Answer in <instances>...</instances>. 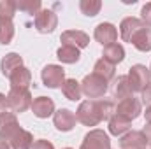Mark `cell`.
Segmentation results:
<instances>
[{
    "label": "cell",
    "instance_id": "1",
    "mask_svg": "<svg viewBox=\"0 0 151 149\" xmlns=\"http://www.w3.org/2000/svg\"><path fill=\"white\" fill-rule=\"evenodd\" d=\"M114 114V104L111 100H84L76 111V119L84 126H97L99 123L109 119Z\"/></svg>",
    "mask_w": 151,
    "mask_h": 149
},
{
    "label": "cell",
    "instance_id": "2",
    "mask_svg": "<svg viewBox=\"0 0 151 149\" xmlns=\"http://www.w3.org/2000/svg\"><path fill=\"white\" fill-rule=\"evenodd\" d=\"M109 82L106 79H102L97 74H88L83 81H81V91L88 100H99L107 93Z\"/></svg>",
    "mask_w": 151,
    "mask_h": 149
},
{
    "label": "cell",
    "instance_id": "3",
    "mask_svg": "<svg viewBox=\"0 0 151 149\" xmlns=\"http://www.w3.org/2000/svg\"><path fill=\"white\" fill-rule=\"evenodd\" d=\"M32 102H34V98H32L30 90L11 88L9 93H7V105H9L11 112H14V114H21L27 109H30Z\"/></svg>",
    "mask_w": 151,
    "mask_h": 149
},
{
    "label": "cell",
    "instance_id": "4",
    "mask_svg": "<svg viewBox=\"0 0 151 149\" xmlns=\"http://www.w3.org/2000/svg\"><path fill=\"white\" fill-rule=\"evenodd\" d=\"M127 77H128V82H130V88H132L134 93H141L148 84H151L150 69L146 65H141V63L130 67Z\"/></svg>",
    "mask_w": 151,
    "mask_h": 149
},
{
    "label": "cell",
    "instance_id": "5",
    "mask_svg": "<svg viewBox=\"0 0 151 149\" xmlns=\"http://www.w3.org/2000/svg\"><path fill=\"white\" fill-rule=\"evenodd\" d=\"M79 149H111V139L104 130L95 128L84 135Z\"/></svg>",
    "mask_w": 151,
    "mask_h": 149
},
{
    "label": "cell",
    "instance_id": "6",
    "mask_svg": "<svg viewBox=\"0 0 151 149\" xmlns=\"http://www.w3.org/2000/svg\"><path fill=\"white\" fill-rule=\"evenodd\" d=\"M40 79L46 88H62L65 82V69L62 65H46L40 72Z\"/></svg>",
    "mask_w": 151,
    "mask_h": 149
},
{
    "label": "cell",
    "instance_id": "7",
    "mask_svg": "<svg viewBox=\"0 0 151 149\" xmlns=\"http://www.w3.org/2000/svg\"><path fill=\"white\" fill-rule=\"evenodd\" d=\"M34 25L39 34H53L58 27V16L51 9H40L34 18Z\"/></svg>",
    "mask_w": 151,
    "mask_h": 149
},
{
    "label": "cell",
    "instance_id": "8",
    "mask_svg": "<svg viewBox=\"0 0 151 149\" xmlns=\"http://www.w3.org/2000/svg\"><path fill=\"white\" fill-rule=\"evenodd\" d=\"M19 130H21V126H19L14 112L5 111L0 114V140L9 142Z\"/></svg>",
    "mask_w": 151,
    "mask_h": 149
},
{
    "label": "cell",
    "instance_id": "9",
    "mask_svg": "<svg viewBox=\"0 0 151 149\" xmlns=\"http://www.w3.org/2000/svg\"><path fill=\"white\" fill-rule=\"evenodd\" d=\"M141 112H142V104H141V100H137L134 97L118 102V105L114 109V114H118V116H121V117H125L128 121L137 119L141 116Z\"/></svg>",
    "mask_w": 151,
    "mask_h": 149
},
{
    "label": "cell",
    "instance_id": "10",
    "mask_svg": "<svg viewBox=\"0 0 151 149\" xmlns=\"http://www.w3.org/2000/svg\"><path fill=\"white\" fill-rule=\"evenodd\" d=\"M93 37L99 44H102L106 47V46H111L118 40V30H116V27L113 23H100V25L95 27Z\"/></svg>",
    "mask_w": 151,
    "mask_h": 149
},
{
    "label": "cell",
    "instance_id": "11",
    "mask_svg": "<svg viewBox=\"0 0 151 149\" xmlns=\"http://www.w3.org/2000/svg\"><path fill=\"white\" fill-rule=\"evenodd\" d=\"M146 146H148L146 135L142 132H137V130L127 132L119 139V148L121 149H146Z\"/></svg>",
    "mask_w": 151,
    "mask_h": 149
},
{
    "label": "cell",
    "instance_id": "12",
    "mask_svg": "<svg viewBox=\"0 0 151 149\" xmlns=\"http://www.w3.org/2000/svg\"><path fill=\"white\" fill-rule=\"evenodd\" d=\"M76 114L70 109H60V111H55L53 114V123L56 126V130L60 132H70L76 126Z\"/></svg>",
    "mask_w": 151,
    "mask_h": 149
},
{
    "label": "cell",
    "instance_id": "13",
    "mask_svg": "<svg viewBox=\"0 0 151 149\" xmlns=\"http://www.w3.org/2000/svg\"><path fill=\"white\" fill-rule=\"evenodd\" d=\"M60 40H62V46H74L77 49H83V47H88L90 35L81 30H67L62 34Z\"/></svg>",
    "mask_w": 151,
    "mask_h": 149
},
{
    "label": "cell",
    "instance_id": "14",
    "mask_svg": "<svg viewBox=\"0 0 151 149\" xmlns=\"http://www.w3.org/2000/svg\"><path fill=\"white\" fill-rule=\"evenodd\" d=\"M30 109L34 112V116H37L40 119H46V117L55 114V102L49 97H37V98H34Z\"/></svg>",
    "mask_w": 151,
    "mask_h": 149
},
{
    "label": "cell",
    "instance_id": "15",
    "mask_svg": "<svg viewBox=\"0 0 151 149\" xmlns=\"http://www.w3.org/2000/svg\"><path fill=\"white\" fill-rule=\"evenodd\" d=\"M21 67H25V65H23V58L18 53H7L2 58V62H0V70H2V74L5 75L7 79L14 74L18 69H21Z\"/></svg>",
    "mask_w": 151,
    "mask_h": 149
},
{
    "label": "cell",
    "instance_id": "16",
    "mask_svg": "<svg viewBox=\"0 0 151 149\" xmlns=\"http://www.w3.org/2000/svg\"><path fill=\"white\" fill-rule=\"evenodd\" d=\"M130 44H134V47L137 51H142V53L151 51V28L146 25L142 28H139L134 34V37L130 39Z\"/></svg>",
    "mask_w": 151,
    "mask_h": 149
},
{
    "label": "cell",
    "instance_id": "17",
    "mask_svg": "<svg viewBox=\"0 0 151 149\" xmlns=\"http://www.w3.org/2000/svg\"><path fill=\"white\" fill-rule=\"evenodd\" d=\"M142 27H144V23H142L139 18L128 16V18H125V19L121 21V25H119V35H121V39H123L125 42H130V39L134 37V34H135L139 28H142Z\"/></svg>",
    "mask_w": 151,
    "mask_h": 149
},
{
    "label": "cell",
    "instance_id": "18",
    "mask_svg": "<svg viewBox=\"0 0 151 149\" xmlns=\"http://www.w3.org/2000/svg\"><path fill=\"white\" fill-rule=\"evenodd\" d=\"M132 128V121L118 116V114H113L109 117V133L111 135H116V137H123L127 132H130Z\"/></svg>",
    "mask_w": 151,
    "mask_h": 149
},
{
    "label": "cell",
    "instance_id": "19",
    "mask_svg": "<svg viewBox=\"0 0 151 149\" xmlns=\"http://www.w3.org/2000/svg\"><path fill=\"white\" fill-rule=\"evenodd\" d=\"M11 81V88H21V90H28L32 84V72L27 67L18 69L14 74L9 77Z\"/></svg>",
    "mask_w": 151,
    "mask_h": 149
},
{
    "label": "cell",
    "instance_id": "20",
    "mask_svg": "<svg viewBox=\"0 0 151 149\" xmlns=\"http://www.w3.org/2000/svg\"><path fill=\"white\" fill-rule=\"evenodd\" d=\"M102 58L116 67L118 63H121L125 60V47L121 44H118V42H114L111 46H106L104 47V53H102Z\"/></svg>",
    "mask_w": 151,
    "mask_h": 149
},
{
    "label": "cell",
    "instance_id": "21",
    "mask_svg": "<svg viewBox=\"0 0 151 149\" xmlns=\"http://www.w3.org/2000/svg\"><path fill=\"white\" fill-rule=\"evenodd\" d=\"M7 144L11 146V149H32V146H34V135L28 130L21 128Z\"/></svg>",
    "mask_w": 151,
    "mask_h": 149
},
{
    "label": "cell",
    "instance_id": "22",
    "mask_svg": "<svg viewBox=\"0 0 151 149\" xmlns=\"http://www.w3.org/2000/svg\"><path fill=\"white\" fill-rule=\"evenodd\" d=\"M113 97L118 102L134 97V91H132V88H130V82H128V77H127V75H119V77L116 79L114 90H113Z\"/></svg>",
    "mask_w": 151,
    "mask_h": 149
},
{
    "label": "cell",
    "instance_id": "23",
    "mask_svg": "<svg viewBox=\"0 0 151 149\" xmlns=\"http://www.w3.org/2000/svg\"><path fill=\"white\" fill-rule=\"evenodd\" d=\"M56 58L62 62V63H67V65H72V63H77L79 58H81V51L74 47V46H62L58 47L56 51Z\"/></svg>",
    "mask_w": 151,
    "mask_h": 149
},
{
    "label": "cell",
    "instance_id": "24",
    "mask_svg": "<svg viewBox=\"0 0 151 149\" xmlns=\"http://www.w3.org/2000/svg\"><path fill=\"white\" fill-rule=\"evenodd\" d=\"M62 93L67 100H72V102H77L81 100V82H77L76 79H65V82L62 84Z\"/></svg>",
    "mask_w": 151,
    "mask_h": 149
},
{
    "label": "cell",
    "instance_id": "25",
    "mask_svg": "<svg viewBox=\"0 0 151 149\" xmlns=\"http://www.w3.org/2000/svg\"><path fill=\"white\" fill-rule=\"evenodd\" d=\"M93 74L100 75L102 79H106L107 82L111 81L116 74V70H114V65L113 63H109V62H106L104 58H100V60H97L95 62V67H93Z\"/></svg>",
    "mask_w": 151,
    "mask_h": 149
},
{
    "label": "cell",
    "instance_id": "26",
    "mask_svg": "<svg viewBox=\"0 0 151 149\" xmlns=\"http://www.w3.org/2000/svg\"><path fill=\"white\" fill-rule=\"evenodd\" d=\"M79 9H81V12H83L84 16L93 18V16H97V14L100 12L102 2H100V0H81V2H79Z\"/></svg>",
    "mask_w": 151,
    "mask_h": 149
},
{
    "label": "cell",
    "instance_id": "27",
    "mask_svg": "<svg viewBox=\"0 0 151 149\" xmlns=\"http://www.w3.org/2000/svg\"><path fill=\"white\" fill-rule=\"evenodd\" d=\"M12 39H14V23L9 19L0 21V44L7 46L11 44Z\"/></svg>",
    "mask_w": 151,
    "mask_h": 149
},
{
    "label": "cell",
    "instance_id": "28",
    "mask_svg": "<svg viewBox=\"0 0 151 149\" xmlns=\"http://www.w3.org/2000/svg\"><path fill=\"white\" fill-rule=\"evenodd\" d=\"M16 11L18 9H16V2L14 0H2L0 2V21H4V19L12 21Z\"/></svg>",
    "mask_w": 151,
    "mask_h": 149
},
{
    "label": "cell",
    "instance_id": "29",
    "mask_svg": "<svg viewBox=\"0 0 151 149\" xmlns=\"http://www.w3.org/2000/svg\"><path fill=\"white\" fill-rule=\"evenodd\" d=\"M16 9L27 14H37L40 11V0H19L16 2Z\"/></svg>",
    "mask_w": 151,
    "mask_h": 149
},
{
    "label": "cell",
    "instance_id": "30",
    "mask_svg": "<svg viewBox=\"0 0 151 149\" xmlns=\"http://www.w3.org/2000/svg\"><path fill=\"white\" fill-rule=\"evenodd\" d=\"M141 21L146 27H151V2L142 5V9H141Z\"/></svg>",
    "mask_w": 151,
    "mask_h": 149
},
{
    "label": "cell",
    "instance_id": "31",
    "mask_svg": "<svg viewBox=\"0 0 151 149\" xmlns=\"http://www.w3.org/2000/svg\"><path fill=\"white\" fill-rule=\"evenodd\" d=\"M141 104H144L146 107H151V84H148L142 91H141Z\"/></svg>",
    "mask_w": 151,
    "mask_h": 149
},
{
    "label": "cell",
    "instance_id": "32",
    "mask_svg": "<svg viewBox=\"0 0 151 149\" xmlns=\"http://www.w3.org/2000/svg\"><path fill=\"white\" fill-rule=\"evenodd\" d=\"M32 149H55V146H53L49 140L39 139V140H34V146H32Z\"/></svg>",
    "mask_w": 151,
    "mask_h": 149
},
{
    "label": "cell",
    "instance_id": "33",
    "mask_svg": "<svg viewBox=\"0 0 151 149\" xmlns=\"http://www.w3.org/2000/svg\"><path fill=\"white\" fill-rule=\"evenodd\" d=\"M7 109H9V105H7V97H5L4 93H0V114L5 112Z\"/></svg>",
    "mask_w": 151,
    "mask_h": 149
},
{
    "label": "cell",
    "instance_id": "34",
    "mask_svg": "<svg viewBox=\"0 0 151 149\" xmlns=\"http://www.w3.org/2000/svg\"><path fill=\"white\" fill-rule=\"evenodd\" d=\"M142 133L146 135V140H148V146H151V123H146V126H144V130H142Z\"/></svg>",
    "mask_w": 151,
    "mask_h": 149
},
{
    "label": "cell",
    "instance_id": "35",
    "mask_svg": "<svg viewBox=\"0 0 151 149\" xmlns=\"http://www.w3.org/2000/svg\"><path fill=\"white\" fill-rule=\"evenodd\" d=\"M144 116H146V121H148V123H151V107H146Z\"/></svg>",
    "mask_w": 151,
    "mask_h": 149
},
{
    "label": "cell",
    "instance_id": "36",
    "mask_svg": "<svg viewBox=\"0 0 151 149\" xmlns=\"http://www.w3.org/2000/svg\"><path fill=\"white\" fill-rule=\"evenodd\" d=\"M0 149H11V146H9L7 142H4V140H0Z\"/></svg>",
    "mask_w": 151,
    "mask_h": 149
},
{
    "label": "cell",
    "instance_id": "37",
    "mask_svg": "<svg viewBox=\"0 0 151 149\" xmlns=\"http://www.w3.org/2000/svg\"><path fill=\"white\" fill-rule=\"evenodd\" d=\"M63 149H72V148H63Z\"/></svg>",
    "mask_w": 151,
    "mask_h": 149
},
{
    "label": "cell",
    "instance_id": "38",
    "mask_svg": "<svg viewBox=\"0 0 151 149\" xmlns=\"http://www.w3.org/2000/svg\"><path fill=\"white\" fill-rule=\"evenodd\" d=\"M150 74H151V67H150Z\"/></svg>",
    "mask_w": 151,
    "mask_h": 149
}]
</instances>
